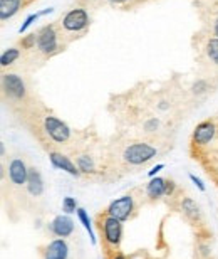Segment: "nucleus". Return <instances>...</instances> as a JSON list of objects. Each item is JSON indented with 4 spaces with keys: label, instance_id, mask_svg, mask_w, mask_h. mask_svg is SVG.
Segmentation results:
<instances>
[{
    "label": "nucleus",
    "instance_id": "f257e3e1",
    "mask_svg": "<svg viewBox=\"0 0 218 259\" xmlns=\"http://www.w3.org/2000/svg\"><path fill=\"white\" fill-rule=\"evenodd\" d=\"M94 222L97 232H99L102 256H104V259H113L118 252H121V242L124 237L123 222L116 217L106 214L104 210L94 217Z\"/></svg>",
    "mask_w": 218,
    "mask_h": 259
},
{
    "label": "nucleus",
    "instance_id": "f03ea898",
    "mask_svg": "<svg viewBox=\"0 0 218 259\" xmlns=\"http://www.w3.org/2000/svg\"><path fill=\"white\" fill-rule=\"evenodd\" d=\"M144 202H146L144 189H133L124 195L114 199L104 209V212L109 215L116 217V219H119L121 222H128L138 215V212Z\"/></svg>",
    "mask_w": 218,
    "mask_h": 259
},
{
    "label": "nucleus",
    "instance_id": "7ed1b4c3",
    "mask_svg": "<svg viewBox=\"0 0 218 259\" xmlns=\"http://www.w3.org/2000/svg\"><path fill=\"white\" fill-rule=\"evenodd\" d=\"M158 155V148L149 142H129L119 153V162L126 168H138L146 165Z\"/></svg>",
    "mask_w": 218,
    "mask_h": 259
},
{
    "label": "nucleus",
    "instance_id": "20e7f679",
    "mask_svg": "<svg viewBox=\"0 0 218 259\" xmlns=\"http://www.w3.org/2000/svg\"><path fill=\"white\" fill-rule=\"evenodd\" d=\"M42 133L45 135V138H47L50 143L57 145V147L67 145L72 138V130L69 128V125L54 115H45L44 116Z\"/></svg>",
    "mask_w": 218,
    "mask_h": 259
},
{
    "label": "nucleus",
    "instance_id": "39448f33",
    "mask_svg": "<svg viewBox=\"0 0 218 259\" xmlns=\"http://www.w3.org/2000/svg\"><path fill=\"white\" fill-rule=\"evenodd\" d=\"M216 133H218V126L215 120H205L195 126L193 135H191V150H193L195 158L200 153L206 152L210 143L215 140Z\"/></svg>",
    "mask_w": 218,
    "mask_h": 259
},
{
    "label": "nucleus",
    "instance_id": "423d86ee",
    "mask_svg": "<svg viewBox=\"0 0 218 259\" xmlns=\"http://www.w3.org/2000/svg\"><path fill=\"white\" fill-rule=\"evenodd\" d=\"M176 190H178V185L171 179L163 177H153L144 185V195H146V202H149V204L158 202L163 197H175Z\"/></svg>",
    "mask_w": 218,
    "mask_h": 259
},
{
    "label": "nucleus",
    "instance_id": "0eeeda50",
    "mask_svg": "<svg viewBox=\"0 0 218 259\" xmlns=\"http://www.w3.org/2000/svg\"><path fill=\"white\" fill-rule=\"evenodd\" d=\"M35 48H37V51L40 54L47 56V58L59 53L61 51L59 32H57L54 24L44 25V27L39 30L37 32V46H35Z\"/></svg>",
    "mask_w": 218,
    "mask_h": 259
},
{
    "label": "nucleus",
    "instance_id": "6e6552de",
    "mask_svg": "<svg viewBox=\"0 0 218 259\" xmlns=\"http://www.w3.org/2000/svg\"><path fill=\"white\" fill-rule=\"evenodd\" d=\"M59 24L66 32L79 34V32H84V30L89 27L91 17H89V14H87L86 9L76 7V9H71L69 12L61 19Z\"/></svg>",
    "mask_w": 218,
    "mask_h": 259
},
{
    "label": "nucleus",
    "instance_id": "1a4fd4ad",
    "mask_svg": "<svg viewBox=\"0 0 218 259\" xmlns=\"http://www.w3.org/2000/svg\"><path fill=\"white\" fill-rule=\"evenodd\" d=\"M2 90L10 100L15 101H22L27 96V88H25L24 79L19 74H12V72L2 76Z\"/></svg>",
    "mask_w": 218,
    "mask_h": 259
},
{
    "label": "nucleus",
    "instance_id": "9d476101",
    "mask_svg": "<svg viewBox=\"0 0 218 259\" xmlns=\"http://www.w3.org/2000/svg\"><path fill=\"white\" fill-rule=\"evenodd\" d=\"M7 179H9V182L17 189H22L27 185L29 167H27V163L24 162V158L14 157L10 160L7 165Z\"/></svg>",
    "mask_w": 218,
    "mask_h": 259
},
{
    "label": "nucleus",
    "instance_id": "9b49d317",
    "mask_svg": "<svg viewBox=\"0 0 218 259\" xmlns=\"http://www.w3.org/2000/svg\"><path fill=\"white\" fill-rule=\"evenodd\" d=\"M178 210L191 226L203 227V212H201V207L191 197H180Z\"/></svg>",
    "mask_w": 218,
    "mask_h": 259
},
{
    "label": "nucleus",
    "instance_id": "f8f14e48",
    "mask_svg": "<svg viewBox=\"0 0 218 259\" xmlns=\"http://www.w3.org/2000/svg\"><path fill=\"white\" fill-rule=\"evenodd\" d=\"M49 160L52 163V167L57 170H62V172L72 175V177H81V170L76 165V162H72L71 157H67L66 153L56 152V150H49Z\"/></svg>",
    "mask_w": 218,
    "mask_h": 259
},
{
    "label": "nucleus",
    "instance_id": "ddd939ff",
    "mask_svg": "<svg viewBox=\"0 0 218 259\" xmlns=\"http://www.w3.org/2000/svg\"><path fill=\"white\" fill-rule=\"evenodd\" d=\"M49 231L52 232V236L66 239L74 234V221L69 215H57L49 222Z\"/></svg>",
    "mask_w": 218,
    "mask_h": 259
},
{
    "label": "nucleus",
    "instance_id": "4468645a",
    "mask_svg": "<svg viewBox=\"0 0 218 259\" xmlns=\"http://www.w3.org/2000/svg\"><path fill=\"white\" fill-rule=\"evenodd\" d=\"M44 259H67L69 257V246H67L66 239H52L42 247Z\"/></svg>",
    "mask_w": 218,
    "mask_h": 259
},
{
    "label": "nucleus",
    "instance_id": "2eb2a0df",
    "mask_svg": "<svg viewBox=\"0 0 218 259\" xmlns=\"http://www.w3.org/2000/svg\"><path fill=\"white\" fill-rule=\"evenodd\" d=\"M25 190L30 197L34 199H40L44 195L45 185H44V179L40 175L39 168L35 167H29V179H27V185H25Z\"/></svg>",
    "mask_w": 218,
    "mask_h": 259
},
{
    "label": "nucleus",
    "instance_id": "dca6fc26",
    "mask_svg": "<svg viewBox=\"0 0 218 259\" xmlns=\"http://www.w3.org/2000/svg\"><path fill=\"white\" fill-rule=\"evenodd\" d=\"M76 165L79 167L81 170V174H84V175H97V174H101V170L99 167H97V162H96V158L92 157L91 153H77V157H76Z\"/></svg>",
    "mask_w": 218,
    "mask_h": 259
},
{
    "label": "nucleus",
    "instance_id": "f3484780",
    "mask_svg": "<svg viewBox=\"0 0 218 259\" xmlns=\"http://www.w3.org/2000/svg\"><path fill=\"white\" fill-rule=\"evenodd\" d=\"M22 5L24 0H0V20L5 22V20L12 19L22 9Z\"/></svg>",
    "mask_w": 218,
    "mask_h": 259
},
{
    "label": "nucleus",
    "instance_id": "a211bd4d",
    "mask_svg": "<svg viewBox=\"0 0 218 259\" xmlns=\"http://www.w3.org/2000/svg\"><path fill=\"white\" fill-rule=\"evenodd\" d=\"M76 214H77V219H79V222L82 224V227L87 231V234H89V239H91V242L92 244H96L97 242V239H96V234H94V229H92V221H91V217H89V214L82 209V207H79V209L76 210Z\"/></svg>",
    "mask_w": 218,
    "mask_h": 259
},
{
    "label": "nucleus",
    "instance_id": "6ab92c4d",
    "mask_svg": "<svg viewBox=\"0 0 218 259\" xmlns=\"http://www.w3.org/2000/svg\"><path fill=\"white\" fill-rule=\"evenodd\" d=\"M19 58H20V51L17 48H9V49L4 51L2 56H0V64H2L4 67L12 66Z\"/></svg>",
    "mask_w": 218,
    "mask_h": 259
},
{
    "label": "nucleus",
    "instance_id": "aec40b11",
    "mask_svg": "<svg viewBox=\"0 0 218 259\" xmlns=\"http://www.w3.org/2000/svg\"><path fill=\"white\" fill-rule=\"evenodd\" d=\"M205 53H206V58L210 59V63L218 66V37L208 39V42L205 46Z\"/></svg>",
    "mask_w": 218,
    "mask_h": 259
},
{
    "label": "nucleus",
    "instance_id": "412c9836",
    "mask_svg": "<svg viewBox=\"0 0 218 259\" xmlns=\"http://www.w3.org/2000/svg\"><path fill=\"white\" fill-rule=\"evenodd\" d=\"M79 207H77V202L74 197H64L62 199V210H64V214H72V212H76Z\"/></svg>",
    "mask_w": 218,
    "mask_h": 259
},
{
    "label": "nucleus",
    "instance_id": "4be33fe9",
    "mask_svg": "<svg viewBox=\"0 0 218 259\" xmlns=\"http://www.w3.org/2000/svg\"><path fill=\"white\" fill-rule=\"evenodd\" d=\"M159 125H161V123H159L158 118L151 116L143 123V130H144V133H156L159 130Z\"/></svg>",
    "mask_w": 218,
    "mask_h": 259
},
{
    "label": "nucleus",
    "instance_id": "5701e85b",
    "mask_svg": "<svg viewBox=\"0 0 218 259\" xmlns=\"http://www.w3.org/2000/svg\"><path fill=\"white\" fill-rule=\"evenodd\" d=\"M206 90H208L206 79H196L193 84H191V93H193V95H203V93H206Z\"/></svg>",
    "mask_w": 218,
    "mask_h": 259
},
{
    "label": "nucleus",
    "instance_id": "b1692460",
    "mask_svg": "<svg viewBox=\"0 0 218 259\" xmlns=\"http://www.w3.org/2000/svg\"><path fill=\"white\" fill-rule=\"evenodd\" d=\"M20 46H22L24 49H34L35 46H37V34L25 35V37L20 40Z\"/></svg>",
    "mask_w": 218,
    "mask_h": 259
},
{
    "label": "nucleus",
    "instance_id": "393cba45",
    "mask_svg": "<svg viewBox=\"0 0 218 259\" xmlns=\"http://www.w3.org/2000/svg\"><path fill=\"white\" fill-rule=\"evenodd\" d=\"M39 17H42V15H40V12H37V14H30L27 19L24 20V24L20 25V29H19V32L20 34H24V32H27V29L30 27V25H32L35 20H37Z\"/></svg>",
    "mask_w": 218,
    "mask_h": 259
},
{
    "label": "nucleus",
    "instance_id": "a878e982",
    "mask_svg": "<svg viewBox=\"0 0 218 259\" xmlns=\"http://www.w3.org/2000/svg\"><path fill=\"white\" fill-rule=\"evenodd\" d=\"M190 180H191V182H193V184L196 185V187H198V190H201V192H205V190H206L205 184L201 182V179H198V177H196V175L190 174Z\"/></svg>",
    "mask_w": 218,
    "mask_h": 259
},
{
    "label": "nucleus",
    "instance_id": "bb28decb",
    "mask_svg": "<svg viewBox=\"0 0 218 259\" xmlns=\"http://www.w3.org/2000/svg\"><path fill=\"white\" fill-rule=\"evenodd\" d=\"M165 168V163H158V165H154V167L151 168V170H149V172H148V175H149V177H154V175H156L158 172H159V170H163Z\"/></svg>",
    "mask_w": 218,
    "mask_h": 259
},
{
    "label": "nucleus",
    "instance_id": "cd10ccee",
    "mask_svg": "<svg viewBox=\"0 0 218 259\" xmlns=\"http://www.w3.org/2000/svg\"><path fill=\"white\" fill-rule=\"evenodd\" d=\"M170 108V103L168 101H161V103H158V110L159 111H166Z\"/></svg>",
    "mask_w": 218,
    "mask_h": 259
},
{
    "label": "nucleus",
    "instance_id": "c85d7f7f",
    "mask_svg": "<svg viewBox=\"0 0 218 259\" xmlns=\"http://www.w3.org/2000/svg\"><path fill=\"white\" fill-rule=\"evenodd\" d=\"M106 2L113 4V5H124V4L131 2V0H106Z\"/></svg>",
    "mask_w": 218,
    "mask_h": 259
},
{
    "label": "nucleus",
    "instance_id": "c756f323",
    "mask_svg": "<svg viewBox=\"0 0 218 259\" xmlns=\"http://www.w3.org/2000/svg\"><path fill=\"white\" fill-rule=\"evenodd\" d=\"M213 34H215V37H218V17L215 19V22H213Z\"/></svg>",
    "mask_w": 218,
    "mask_h": 259
},
{
    "label": "nucleus",
    "instance_id": "7c9ffc66",
    "mask_svg": "<svg viewBox=\"0 0 218 259\" xmlns=\"http://www.w3.org/2000/svg\"><path fill=\"white\" fill-rule=\"evenodd\" d=\"M113 259H128V257H126V254H124V252H118V254L114 256Z\"/></svg>",
    "mask_w": 218,
    "mask_h": 259
},
{
    "label": "nucleus",
    "instance_id": "2f4dec72",
    "mask_svg": "<svg viewBox=\"0 0 218 259\" xmlns=\"http://www.w3.org/2000/svg\"><path fill=\"white\" fill-rule=\"evenodd\" d=\"M0 155H2V158L5 157V143L4 142L0 143Z\"/></svg>",
    "mask_w": 218,
    "mask_h": 259
}]
</instances>
